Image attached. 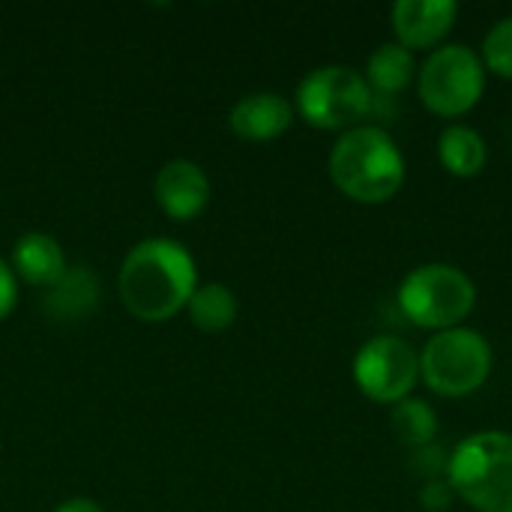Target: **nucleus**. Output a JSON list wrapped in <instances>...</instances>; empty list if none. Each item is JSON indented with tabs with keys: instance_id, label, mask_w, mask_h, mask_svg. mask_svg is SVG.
<instances>
[{
	"instance_id": "obj_1",
	"label": "nucleus",
	"mask_w": 512,
	"mask_h": 512,
	"mask_svg": "<svg viewBox=\"0 0 512 512\" xmlns=\"http://www.w3.org/2000/svg\"><path fill=\"white\" fill-rule=\"evenodd\" d=\"M195 288V258L189 249L165 237H150L132 246L117 276V291L126 312L147 324H159L183 312Z\"/></svg>"
},
{
	"instance_id": "obj_2",
	"label": "nucleus",
	"mask_w": 512,
	"mask_h": 512,
	"mask_svg": "<svg viewBox=\"0 0 512 512\" xmlns=\"http://www.w3.org/2000/svg\"><path fill=\"white\" fill-rule=\"evenodd\" d=\"M330 177L345 198L384 204L405 183V156L381 126H354L330 150Z\"/></svg>"
},
{
	"instance_id": "obj_3",
	"label": "nucleus",
	"mask_w": 512,
	"mask_h": 512,
	"mask_svg": "<svg viewBox=\"0 0 512 512\" xmlns=\"http://www.w3.org/2000/svg\"><path fill=\"white\" fill-rule=\"evenodd\" d=\"M447 483L477 512H512V435L477 432L450 453Z\"/></svg>"
},
{
	"instance_id": "obj_4",
	"label": "nucleus",
	"mask_w": 512,
	"mask_h": 512,
	"mask_svg": "<svg viewBox=\"0 0 512 512\" xmlns=\"http://www.w3.org/2000/svg\"><path fill=\"white\" fill-rule=\"evenodd\" d=\"M396 300L411 324L444 333L462 327V321L474 312L477 285L453 264H423L402 279Z\"/></svg>"
},
{
	"instance_id": "obj_5",
	"label": "nucleus",
	"mask_w": 512,
	"mask_h": 512,
	"mask_svg": "<svg viewBox=\"0 0 512 512\" xmlns=\"http://www.w3.org/2000/svg\"><path fill=\"white\" fill-rule=\"evenodd\" d=\"M495 366L492 345L483 333L471 327H453L444 333H435L423 354H420V378L423 384L444 396V399H462L477 393Z\"/></svg>"
},
{
	"instance_id": "obj_6",
	"label": "nucleus",
	"mask_w": 512,
	"mask_h": 512,
	"mask_svg": "<svg viewBox=\"0 0 512 512\" xmlns=\"http://www.w3.org/2000/svg\"><path fill=\"white\" fill-rule=\"evenodd\" d=\"M297 111L315 129L348 132L369 117L372 90L354 66H318L297 84Z\"/></svg>"
},
{
	"instance_id": "obj_7",
	"label": "nucleus",
	"mask_w": 512,
	"mask_h": 512,
	"mask_svg": "<svg viewBox=\"0 0 512 512\" xmlns=\"http://www.w3.org/2000/svg\"><path fill=\"white\" fill-rule=\"evenodd\" d=\"M420 102L444 120L462 117L486 93V66L480 54L468 45H441L435 48L417 72Z\"/></svg>"
},
{
	"instance_id": "obj_8",
	"label": "nucleus",
	"mask_w": 512,
	"mask_h": 512,
	"mask_svg": "<svg viewBox=\"0 0 512 512\" xmlns=\"http://www.w3.org/2000/svg\"><path fill=\"white\" fill-rule=\"evenodd\" d=\"M360 393L378 405H396L420 381V354L399 336H375L354 357Z\"/></svg>"
},
{
	"instance_id": "obj_9",
	"label": "nucleus",
	"mask_w": 512,
	"mask_h": 512,
	"mask_svg": "<svg viewBox=\"0 0 512 512\" xmlns=\"http://www.w3.org/2000/svg\"><path fill=\"white\" fill-rule=\"evenodd\" d=\"M459 18L456 0H399L390 9L396 42L408 51H435Z\"/></svg>"
},
{
	"instance_id": "obj_10",
	"label": "nucleus",
	"mask_w": 512,
	"mask_h": 512,
	"mask_svg": "<svg viewBox=\"0 0 512 512\" xmlns=\"http://www.w3.org/2000/svg\"><path fill=\"white\" fill-rule=\"evenodd\" d=\"M156 204L174 222L198 219L210 204V177L192 159H171L153 180Z\"/></svg>"
},
{
	"instance_id": "obj_11",
	"label": "nucleus",
	"mask_w": 512,
	"mask_h": 512,
	"mask_svg": "<svg viewBox=\"0 0 512 512\" xmlns=\"http://www.w3.org/2000/svg\"><path fill=\"white\" fill-rule=\"evenodd\" d=\"M291 123H294V105L273 90L243 96L228 114L231 132L243 141H258V144L276 141L291 129Z\"/></svg>"
},
{
	"instance_id": "obj_12",
	"label": "nucleus",
	"mask_w": 512,
	"mask_h": 512,
	"mask_svg": "<svg viewBox=\"0 0 512 512\" xmlns=\"http://www.w3.org/2000/svg\"><path fill=\"white\" fill-rule=\"evenodd\" d=\"M9 267H12L15 279L27 282L33 288H42V291L57 285L63 279V273L69 270L63 246L45 231L21 234L15 249H12V264Z\"/></svg>"
},
{
	"instance_id": "obj_13",
	"label": "nucleus",
	"mask_w": 512,
	"mask_h": 512,
	"mask_svg": "<svg viewBox=\"0 0 512 512\" xmlns=\"http://www.w3.org/2000/svg\"><path fill=\"white\" fill-rule=\"evenodd\" d=\"M99 303V279L87 267H69L57 285L42 294V309L54 321H78Z\"/></svg>"
},
{
	"instance_id": "obj_14",
	"label": "nucleus",
	"mask_w": 512,
	"mask_h": 512,
	"mask_svg": "<svg viewBox=\"0 0 512 512\" xmlns=\"http://www.w3.org/2000/svg\"><path fill=\"white\" fill-rule=\"evenodd\" d=\"M438 159L453 177L471 180V177L483 174V168L489 162V147L477 129H471L465 123H453L438 135Z\"/></svg>"
},
{
	"instance_id": "obj_15",
	"label": "nucleus",
	"mask_w": 512,
	"mask_h": 512,
	"mask_svg": "<svg viewBox=\"0 0 512 512\" xmlns=\"http://www.w3.org/2000/svg\"><path fill=\"white\" fill-rule=\"evenodd\" d=\"M363 78L372 93L396 96L417 78V57L399 42H384L369 54Z\"/></svg>"
},
{
	"instance_id": "obj_16",
	"label": "nucleus",
	"mask_w": 512,
	"mask_h": 512,
	"mask_svg": "<svg viewBox=\"0 0 512 512\" xmlns=\"http://www.w3.org/2000/svg\"><path fill=\"white\" fill-rule=\"evenodd\" d=\"M237 297L228 285L222 282H207L198 285L195 294L186 303V315L189 321L201 330V333H222L237 321Z\"/></svg>"
},
{
	"instance_id": "obj_17",
	"label": "nucleus",
	"mask_w": 512,
	"mask_h": 512,
	"mask_svg": "<svg viewBox=\"0 0 512 512\" xmlns=\"http://www.w3.org/2000/svg\"><path fill=\"white\" fill-rule=\"evenodd\" d=\"M390 426H393L396 441L405 444L408 450L435 444V438H438V414L423 399H411L408 396V399L396 402L393 414H390Z\"/></svg>"
},
{
	"instance_id": "obj_18",
	"label": "nucleus",
	"mask_w": 512,
	"mask_h": 512,
	"mask_svg": "<svg viewBox=\"0 0 512 512\" xmlns=\"http://www.w3.org/2000/svg\"><path fill=\"white\" fill-rule=\"evenodd\" d=\"M480 60H483L486 72L512 81V15L492 24V30L483 39Z\"/></svg>"
},
{
	"instance_id": "obj_19",
	"label": "nucleus",
	"mask_w": 512,
	"mask_h": 512,
	"mask_svg": "<svg viewBox=\"0 0 512 512\" xmlns=\"http://www.w3.org/2000/svg\"><path fill=\"white\" fill-rule=\"evenodd\" d=\"M447 465H450V453L441 444H426L411 450L408 456V468L414 477H420L423 483L429 480H444L447 477Z\"/></svg>"
},
{
	"instance_id": "obj_20",
	"label": "nucleus",
	"mask_w": 512,
	"mask_h": 512,
	"mask_svg": "<svg viewBox=\"0 0 512 512\" xmlns=\"http://www.w3.org/2000/svg\"><path fill=\"white\" fill-rule=\"evenodd\" d=\"M417 498H420V507H426L429 512H447L450 510V504L456 501V492H453V486H450L447 477H444V480H429V483H423Z\"/></svg>"
},
{
	"instance_id": "obj_21",
	"label": "nucleus",
	"mask_w": 512,
	"mask_h": 512,
	"mask_svg": "<svg viewBox=\"0 0 512 512\" xmlns=\"http://www.w3.org/2000/svg\"><path fill=\"white\" fill-rule=\"evenodd\" d=\"M15 303H18V279L12 267L0 258V321L12 315Z\"/></svg>"
},
{
	"instance_id": "obj_22",
	"label": "nucleus",
	"mask_w": 512,
	"mask_h": 512,
	"mask_svg": "<svg viewBox=\"0 0 512 512\" xmlns=\"http://www.w3.org/2000/svg\"><path fill=\"white\" fill-rule=\"evenodd\" d=\"M54 512H105L96 501H90V498H69V501H63L60 507Z\"/></svg>"
}]
</instances>
